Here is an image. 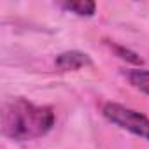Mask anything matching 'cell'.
<instances>
[{"mask_svg": "<svg viewBox=\"0 0 149 149\" xmlns=\"http://www.w3.org/2000/svg\"><path fill=\"white\" fill-rule=\"evenodd\" d=\"M102 114L112 125H116V126H119V128L149 142V118L144 116L142 112L130 109V107H125V105L116 104V102H107L102 107Z\"/></svg>", "mask_w": 149, "mask_h": 149, "instance_id": "2", "label": "cell"}, {"mask_svg": "<svg viewBox=\"0 0 149 149\" xmlns=\"http://www.w3.org/2000/svg\"><path fill=\"white\" fill-rule=\"evenodd\" d=\"M114 49H116L118 54H121V58H125V60H128V61H133V63H140V58H139L135 53H132V51H128V49H125V47H119V46H116Z\"/></svg>", "mask_w": 149, "mask_h": 149, "instance_id": "6", "label": "cell"}, {"mask_svg": "<svg viewBox=\"0 0 149 149\" xmlns=\"http://www.w3.org/2000/svg\"><path fill=\"white\" fill-rule=\"evenodd\" d=\"M54 111L47 105H35L25 98H14L4 105L2 132L13 140L26 142L44 137L54 126Z\"/></svg>", "mask_w": 149, "mask_h": 149, "instance_id": "1", "label": "cell"}, {"mask_svg": "<svg viewBox=\"0 0 149 149\" xmlns=\"http://www.w3.org/2000/svg\"><path fill=\"white\" fill-rule=\"evenodd\" d=\"M126 77H128V81L133 88L140 90L142 93H146L149 97V70L135 68V70H130L126 74Z\"/></svg>", "mask_w": 149, "mask_h": 149, "instance_id": "5", "label": "cell"}, {"mask_svg": "<svg viewBox=\"0 0 149 149\" xmlns=\"http://www.w3.org/2000/svg\"><path fill=\"white\" fill-rule=\"evenodd\" d=\"M60 7H63L65 11L68 13H74L77 16H83V18H90L95 14V2H90V0H77V2H61Z\"/></svg>", "mask_w": 149, "mask_h": 149, "instance_id": "4", "label": "cell"}, {"mask_svg": "<svg viewBox=\"0 0 149 149\" xmlns=\"http://www.w3.org/2000/svg\"><path fill=\"white\" fill-rule=\"evenodd\" d=\"M91 60L86 53H81V51H67V53H61L54 65L56 68H60L61 72H70V70H79L86 65H90Z\"/></svg>", "mask_w": 149, "mask_h": 149, "instance_id": "3", "label": "cell"}]
</instances>
